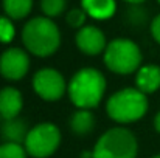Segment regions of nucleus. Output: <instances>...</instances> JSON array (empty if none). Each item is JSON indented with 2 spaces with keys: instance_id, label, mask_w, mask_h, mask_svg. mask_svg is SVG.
<instances>
[{
  "instance_id": "obj_3",
  "label": "nucleus",
  "mask_w": 160,
  "mask_h": 158,
  "mask_svg": "<svg viewBox=\"0 0 160 158\" xmlns=\"http://www.w3.org/2000/svg\"><path fill=\"white\" fill-rule=\"evenodd\" d=\"M106 112L110 119L120 124L135 122L148 112V98L137 87H128L118 90L107 99Z\"/></svg>"
},
{
  "instance_id": "obj_20",
  "label": "nucleus",
  "mask_w": 160,
  "mask_h": 158,
  "mask_svg": "<svg viewBox=\"0 0 160 158\" xmlns=\"http://www.w3.org/2000/svg\"><path fill=\"white\" fill-rule=\"evenodd\" d=\"M151 34H152V37L160 44V14L154 17V20H152V23H151Z\"/></svg>"
},
{
  "instance_id": "obj_12",
  "label": "nucleus",
  "mask_w": 160,
  "mask_h": 158,
  "mask_svg": "<svg viewBox=\"0 0 160 158\" xmlns=\"http://www.w3.org/2000/svg\"><path fill=\"white\" fill-rule=\"evenodd\" d=\"M81 5L82 9L87 12V16L97 20L110 19L117 11L115 0H81Z\"/></svg>"
},
{
  "instance_id": "obj_13",
  "label": "nucleus",
  "mask_w": 160,
  "mask_h": 158,
  "mask_svg": "<svg viewBox=\"0 0 160 158\" xmlns=\"http://www.w3.org/2000/svg\"><path fill=\"white\" fill-rule=\"evenodd\" d=\"M95 127V116L89 108H79L72 115L70 129L76 135H86Z\"/></svg>"
},
{
  "instance_id": "obj_4",
  "label": "nucleus",
  "mask_w": 160,
  "mask_h": 158,
  "mask_svg": "<svg viewBox=\"0 0 160 158\" xmlns=\"http://www.w3.org/2000/svg\"><path fill=\"white\" fill-rule=\"evenodd\" d=\"M137 151V138L131 130L112 127L98 138L92 154L93 158H135Z\"/></svg>"
},
{
  "instance_id": "obj_24",
  "label": "nucleus",
  "mask_w": 160,
  "mask_h": 158,
  "mask_svg": "<svg viewBox=\"0 0 160 158\" xmlns=\"http://www.w3.org/2000/svg\"><path fill=\"white\" fill-rule=\"evenodd\" d=\"M157 2H159V3H160V0H157Z\"/></svg>"
},
{
  "instance_id": "obj_22",
  "label": "nucleus",
  "mask_w": 160,
  "mask_h": 158,
  "mask_svg": "<svg viewBox=\"0 0 160 158\" xmlns=\"http://www.w3.org/2000/svg\"><path fill=\"white\" fill-rule=\"evenodd\" d=\"M124 2H128V3H142L145 0H124Z\"/></svg>"
},
{
  "instance_id": "obj_21",
  "label": "nucleus",
  "mask_w": 160,
  "mask_h": 158,
  "mask_svg": "<svg viewBox=\"0 0 160 158\" xmlns=\"http://www.w3.org/2000/svg\"><path fill=\"white\" fill-rule=\"evenodd\" d=\"M154 127H156V130L160 133V112L156 115V118H154Z\"/></svg>"
},
{
  "instance_id": "obj_2",
  "label": "nucleus",
  "mask_w": 160,
  "mask_h": 158,
  "mask_svg": "<svg viewBox=\"0 0 160 158\" xmlns=\"http://www.w3.org/2000/svg\"><path fill=\"white\" fill-rule=\"evenodd\" d=\"M22 42L31 54L52 56L61 45V33L50 17H34L23 25Z\"/></svg>"
},
{
  "instance_id": "obj_16",
  "label": "nucleus",
  "mask_w": 160,
  "mask_h": 158,
  "mask_svg": "<svg viewBox=\"0 0 160 158\" xmlns=\"http://www.w3.org/2000/svg\"><path fill=\"white\" fill-rule=\"evenodd\" d=\"M27 149L20 143L6 141L0 144V158H27Z\"/></svg>"
},
{
  "instance_id": "obj_14",
  "label": "nucleus",
  "mask_w": 160,
  "mask_h": 158,
  "mask_svg": "<svg viewBox=\"0 0 160 158\" xmlns=\"http://www.w3.org/2000/svg\"><path fill=\"white\" fill-rule=\"evenodd\" d=\"M6 16L12 20L25 19L33 8V0H2Z\"/></svg>"
},
{
  "instance_id": "obj_15",
  "label": "nucleus",
  "mask_w": 160,
  "mask_h": 158,
  "mask_svg": "<svg viewBox=\"0 0 160 158\" xmlns=\"http://www.w3.org/2000/svg\"><path fill=\"white\" fill-rule=\"evenodd\" d=\"M5 138L8 141H12V143H20V141H25L27 138V129H25V124L22 119H6V122L3 124V129H2Z\"/></svg>"
},
{
  "instance_id": "obj_19",
  "label": "nucleus",
  "mask_w": 160,
  "mask_h": 158,
  "mask_svg": "<svg viewBox=\"0 0 160 158\" xmlns=\"http://www.w3.org/2000/svg\"><path fill=\"white\" fill-rule=\"evenodd\" d=\"M87 19V12L82 8H75L67 12V23L73 28H82Z\"/></svg>"
},
{
  "instance_id": "obj_18",
  "label": "nucleus",
  "mask_w": 160,
  "mask_h": 158,
  "mask_svg": "<svg viewBox=\"0 0 160 158\" xmlns=\"http://www.w3.org/2000/svg\"><path fill=\"white\" fill-rule=\"evenodd\" d=\"M16 36V28L12 23V19L0 17V42L2 44H9Z\"/></svg>"
},
{
  "instance_id": "obj_8",
  "label": "nucleus",
  "mask_w": 160,
  "mask_h": 158,
  "mask_svg": "<svg viewBox=\"0 0 160 158\" xmlns=\"http://www.w3.org/2000/svg\"><path fill=\"white\" fill-rule=\"evenodd\" d=\"M30 68V57L25 50L11 47L0 54V74L8 81L22 79Z\"/></svg>"
},
{
  "instance_id": "obj_10",
  "label": "nucleus",
  "mask_w": 160,
  "mask_h": 158,
  "mask_svg": "<svg viewBox=\"0 0 160 158\" xmlns=\"http://www.w3.org/2000/svg\"><path fill=\"white\" fill-rule=\"evenodd\" d=\"M23 107L22 93L14 87H3L0 90V116L6 119H14L19 116Z\"/></svg>"
},
{
  "instance_id": "obj_17",
  "label": "nucleus",
  "mask_w": 160,
  "mask_h": 158,
  "mask_svg": "<svg viewBox=\"0 0 160 158\" xmlns=\"http://www.w3.org/2000/svg\"><path fill=\"white\" fill-rule=\"evenodd\" d=\"M67 5V0H41V8L45 14V17H58L64 12Z\"/></svg>"
},
{
  "instance_id": "obj_11",
  "label": "nucleus",
  "mask_w": 160,
  "mask_h": 158,
  "mask_svg": "<svg viewBox=\"0 0 160 158\" xmlns=\"http://www.w3.org/2000/svg\"><path fill=\"white\" fill-rule=\"evenodd\" d=\"M135 85L145 95L154 93L160 89V67L159 65H145L137 70Z\"/></svg>"
},
{
  "instance_id": "obj_1",
  "label": "nucleus",
  "mask_w": 160,
  "mask_h": 158,
  "mask_svg": "<svg viewBox=\"0 0 160 158\" xmlns=\"http://www.w3.org/2000/svg\"><path fill=\"white\" fill-rule=\"evenodd\" d=\"M67 92L72 103L78 108H93L104 96L106 78L93 67L81 68L67 84Z\"/></svg>"
},
{
  "instance_id": "obj_7",
  "label": "nucleus",
  "mask_w": 160,
  "mask_h": 158,
  "mask_svg": "<svg viewBox=\"0 0 160 158\" xmlns=\"http://www.w3.org/2000/svg\"><path fill=\"white\" fill-rule=\"evenodd\" d=\"M33 89L44 101H58L65 93V79L56 68H41L33 76Z\"/></svg>"
},
{
  "instance_id": "obj_9",
  "label": "nucleus",
  "mask_w": 160,
  "mask_h": 158,
  "mask_svg": "<svg viewBox=\"0 0 160 158\" xmlns=\"http://www.w3.org/2000/svg\"><path fill=\"white\" fill-rule=\"evenodd\" d=\"M75 42L81 51L89 56H97L104 51L107 47L104 33L95 25H84L82 28H79Z\"/></svg>"
},
{
  "instance_id": "obj_23",
  "label": "nucleus",
  "mask_w": 160,
  "mask_h": 158,
  "mask_svg": "<svg viewBox=\"0 0 160 158\" xmlns=\"http://www.w3.org/2000/svg\"><path fill=\"white\" fill-rule=\"evenodd\" d=\"M152 158H160V155H156V157H152Z\"/></svg>"
},
{
  "instance_id": "obj_5",
  "label": "nucleus",
  "mask_w": 160,
  "mask_h": 158,
  "mask_svg": "<svg viewBox=\"0 0 160 158\" xmlns=\"http://www.w3.org/2000/svg\"><path fill=\"white\" fill-rule=\"evenodd\" d=\"M104 64L117 74H131L140 68L142 51L131 39H113L104 50Z\"/></svg>"
},
{
  "instance_id": "obj_6",
  "label": "nucleus",
  "mask_w": 160,
  "mask_h": 158,
  "mask_svg": "<svg viewBox=\"0 0 160 158\" xmlns=\"http://www.w3.org/2000/svg\"><path fill=\"white\" fill-rule=\"evenodd\" d=\"M61 144V130L52 122H41L28 130L23 146L34 158H47L53 155Z\"/></svg>"
}]
</instances>
